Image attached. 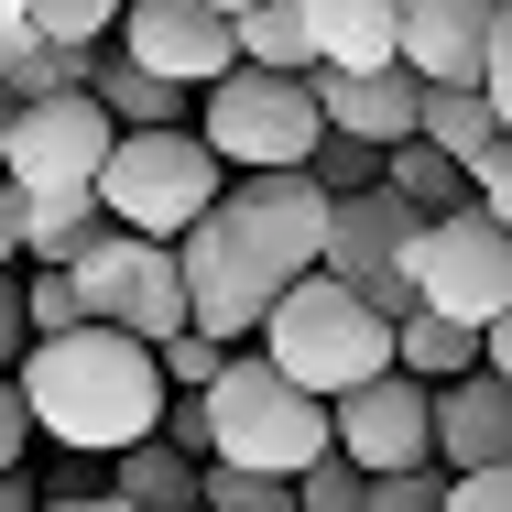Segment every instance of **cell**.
Instances as JSON below:
<instances>
[{"label": "cell", "instance_id": "obj_27", "mask_svg": "<svg viewBox=\"0 0 512 512\" xmlns=\"http://www.w3.org/2000/svg\"><path fill=\"white\" fill-rule=\"evenodd\" d=\"M240 349L229 338H207V327H186V338H164V382L175 393H218V371H229Z\"/></svg>", "mask_w": 512, "mask_h": 512}, {"label": "cell", "instance_id": "obj_7", "mask_svg": "<svg viewBox=\"0 0 512 512\" xmlns=\"http://www.w3.org/2000/svg\"><path fill=\"white\" fill-rule=\"evenodd\" d=\"M77 295H88V327H131V338H186L197 327V295H186V262L175 240H142V229H99L77 251Z\"/></svg>", "mask_w": 512, "mask_h": 512}, {"label": "cell", "instance_id": "obj_5", "mask_svg": "<svg viewBox=\"0 0 512 512\" xmlns=\"http://www.w3.org/2000/svg\"><path fill=\"white\" fill-rule=\"evenodd\" d=\"M218 197H229V164L207 153L197 120H175V131H120V153L99 164L109 229H142V240H186Z\"/></svg>", "mask_w": 512, "mask_h": 512}, {"label": "cell", "instance_id": "obj_32", "mask_svg": "<svg viewBox=\"0 0 512 512\" xmlns=\"http://www.w3.org/2000/svg\"><path fill=\"white\" fill-rule=\"evenodd\" d=\"M469 186H480V207H491V218L512 229V142H491V153L469 164Z\"/></svg>", "mask_w": 512, "mask_h": 512}, {"label": "cell", "instance_id": "obj_36", "mask_svg": "<svg viewBox=\"0 0 512 512\" xmlns=\"http://www.w3.org/2000/svg\"><path fill=\"white\" fill-rule=\"evenodd\" d=\"M44 512H142V502H120V491H55Z\"/></svg>", "mask_w": 512, "mask_h": 512}, {"label": "cell", "instance_id": "obj_8", "mask_svg": "<svg viewBox=\"0 0 512 512\" xmlns=\"http://www.w3.org/2000/svg\"><path fill=\"white\" fill-rule=\"evenodd\" d=\"M414 295L436 316H458V327H502L512 316V229L491 207H447V218H425V240H414Z\"/></svg>", "mask_w": 512, "mask_h": 512}, {"label": "cell", "instance_id": "obj_29", "mask_svg": "<svg viewBox=\"0 0 512 512\" xmlns=\"http://www.w3.org/2000/svg\"><path fill=\"white\" fill-rule=\"evenodd\" d=\"M447 469H404V480H371V512H447Z\"/></svg>", "mask_w": 512, "mask_h": 512}, {"label": "cell", "instance_id": "obj_34", "mask_svg": "<svg viewBox=\"0 0 512 512\" xmlns=\"http://www.w3.org/2000/svg\"><path fill=\"white\" fill-rule=\"evenodd\" d=\"M491 109H502V142H512V0H502V44H491Z\"/></svg>", "mask_w": 512, "mask_h": 512}, {"label": "cell", "instance_id": "obj_31", "mask_svg": "<svg viewBox=\"0 0 512 512\" xmlns=\"http://www.w3.org/2000/svg\"><path fill=\"white\" fill-rule=\"evenodd\" d=\"M33 360V295H22V273H0V371H22Z\"/></svg>", "mask_w": 512, "mask_h": 512}, {"label": "cell", "instance_id": "obj_20", "mask_svg": "<svg viewBox=\"0 0 512 512\" xmlns=\"http://www.w3.org/2000/svg\"><path fill=\"white\" fill-rule=\"evenodd\" d=\"M240 66H262V77H316L306 0H251V11H240Z\"/></svg>", "mask_w": 512, "mask_h": 512}, {"label": "cell", "instance_id": "obj_26", "mask_svg": "<svg viewBox=\"0 0 512 512\" xmlns=\"http://www.w3.org/2000/svg\"><path fill=\"white\" fill-rule=\"evenodd\" d=\"M22 295H33V338H77V327H88L77 262H44V273H22Z\"/></svg>", "mask_w": 512, "mask_h": 512}, {"label": "cell", "instance_id": "obj_37", "mask_svg": "<svg viewBox=\"0 0 512 512\" xmlns=\"http://www.w3.org/2000/svg\"><path fill=\"white\" fill-rule=\"evenodd\" d=\"M480 371H502V382H512V316L491 327V338H480Z\"/></svg>", "mask_w": 512, "mask_h": 512}, {"label": "cell", "instance_id": "obj_41", "mask_svg": "<svg viewBox=\"0 0 512 512\" xmlns=\"http://www.w3.org/2000/svg\"><path fill=\"white\" fill-rule=\"evenodd\" d=\"M218 11H229V22H240V11H251V0H218Z\"/></svg>", "mask_w": 512, "mask_h": 512}, {"label": "cell", "instance_id": "obj_40", "mask_svg": "<svg viewBox=\"0 0 512 512\" xmlns=\"http://www.w3.org/2000/svg\"><path fill=\"white\" fill-rule=\"evenodd\" d=\"M11 131H22V109L0 99V175H11Z\"/></svg>", "mask_w": 512, "mask_h": 512}, {"label": "cell", "instance_id": "obj_28", "mask_svg": "<svg viewBox=\"0 0 512 512\" xmlns=\"http://www.w3.org/2000/svg\"><path fill=\"white\" fill-rule=\"evenodd\" d=\"M295 491H306V512H371V469H349V458H316Z\"/></svg>", "mask_w": 512, "mask_h": 512}, {"label": "cell", "instance_id": "obj_30", "mask_svg": "<svg viewBox=\"0 0 512 512\" xmlns=\"http://www.w3.org/2000/svg\"><path fill=\"white\" fill-rule=\"evenodd\" d=\"M44 425H33V393H22V371H0V480L22 469V447H33Z\"/></svg>", "mask_w": 512, "mask_h": 512}, {"label": "cell", "instance_id": "obj_18", "mask_svg": "<svg viewBox=\"0 0 512 512\" xmlns=\"http://www.w3.org/2000/svg\"><path fill=\"white\" fill-rule=\"evenodd\" d=\"M109 491L120 502H142V512H207V469L186 458V447H131V458H109Z\"/></svg>", "mask_w": 512, "mask_h": 512}, {"label": "cell", "instance_id": "obj_13", "mask_svg": "<svg viewBox=\"0 0 512 512\" xmlns=\"http://www.w3.org/2000/svg\"><path fill=\"white\" fill-rule=\"evenodd\" d=\"M502 0H404V66L425 88H491Z\"/></svg>", "mask_w": 512, "mask_h": 512}, {"label": "cell", "instance_id": "obj_25", "mask_svg": "<svg viewBox=\"0 0 512 512\" xmlns=\"http://www.w3.org/2000/svg\"><path fill=\"white\" fill-rule=\"evenodd\" d=\"M207 512H306V491L295 480H273V469H207Z\"/></svg>", "mask_w": 512, "mask_h": 512}, {"label": "cell", "instance_id": "obj_16", "mask_svg": "<svg viewBox=\"0 0 512 512\" xmlns=\"http://www.w3.org/2000/svg\"><path fill=\"white\" fill-rule=\"evenodd\" d=\"M306 33H316V66L327 77L404 66V0H306Z\"/></svg>", "mask_w": 512, "mask_h": 512}, {"label": "cell", "instance_id": "obj_3", "mask_svg": "<svg viewBox=\"0 0 512 512\" xmlns=\"http://www.w3.org/2000/svg\"><path fill=\"white\" fill-rule=\"evenodd\" d=\"M262 360H273V371H295L316 404H349L360 382L404 371V360H393V316L371 306L360 284H338V273H306V284L273 306V327H262Z\"/></svg>", "mask_w": 512, "mask_h": 512}, {"label": "cell", "instance_id": "obj_38", "mask_svg": "<svg viewBox=\"0 0 512 512\" xmlns=\"http://www.w3.org/2000/svg\"><path fill=\"white\" fill-rule=\"evenodd\" d=\"M11 33H33V0H0V44H11Z\"/></svg>", "mask_w": 512, "mask_h": 512}, {"label": "cell", "instance_id": "obj_11", "mask_svg": "<svg viewBox=\"0 0 512 512\" xmlns=\"http://www.w3.org/2000/svg\"><path fill=\"white\" fill-rule=\"evenodd\" d=\"M338 458L371 469V480H404V469H436V393L414 371H382L338 404Z\"/></svg>", "mask_w": 512, "mask_h": 512}, {"label": "cell", "instance_id": "obj_22", "mask_svg": "<svg viewBox=\"0 0 512 512\" xmlns=\"http://www.w3.org/2000/svg\"><path fill=\"white\" fill-rule=\"evenodd\" d=\"M425 142H436V153H458V164H480V153L502 142L491 88H425Z\"/></svg>", "mask_w": 512, "mask_h": 512}, {"label": "cell", "instance_id": "obj_35", "mask_svg": "<svg viewBox=\"0 0 512 512\" xmlns=\"http://www.w3.org/2000/svg\"><path fill=\"white\" fill-rule=\"evenodd\" d=\"M11 262H22V186L0 175V273H11Z\"/></svg>", "mask_w": 512, "mask_h": 512}, {"label": "cell", "instance_id": "obj_33", "mask_svg": "<svg viewBox=\"0 0 512 512\" xmlns=\"http://www.w3.org/2000/svg\"><path fill=\"white\" fill-rule=\"evenodd\" d=\"M447 512H512V469H469V480L447 491Z\"/></svg>", "mask_w": 512, "mask_h": 512}, {"label": "cell", "instance_id": "obj_1", "mask_svg": "<svg viewBox=\"0 0 512 512\" xmlns=\"http://www.w3.org/2000/svg\"><path fill=\"white\" fill-rule=\"evenodd\" d=\"M327 229H338V197H327L316 175H240V186L175 240L186 295H197V327L229 338V349L262 338L273 306H284L306 273H327Z\"/></svg>", "mask_w": 512, "mask_h": 512}, {"label": "cell", "instance_id": "obj_6", "mask_svg": "<svg viewBox=\"0 0 512 512\" xmlns=\"http://www.w3.org/2000/svg\"><path fill=\"white\" fill-rule=\"evenodd\" d=\"M197 131H207V153L240 164V175H306L316 142H327V109H316V77L240 66V77H218L197 99Z\"/></svg>", "mask_w": 512, "mask_h": 512}, {"label": "cell", "instance_id": "obj_21", "mask_svg": "<svg viewBox=\"0 0 512 512\" xmlns=\"http://www.w3.org/2000/svg\"><path fill=\"white\" fill-rule=\"evenodd\" d=\"M88 88H99V109L120 120V131H175V109H186V88H175V77H153V66H131V55H120V66H99Z\"/></svg>", "mask_w": 512, "mask_h": 512}, {"label": "cell", "instance_id": "obj_19", "mask_svg": "<svg viewBox=\"0 0 512 512\" xmlns=\"http://www.w3.org/2000/svg\"><path fill=\"white\" fill-rule=\"evenodd\" d=\"M382 186H393V197H404L414 218H447V207H469V197H480V186H469V164H458V153H436L425 131H414V142H393Z\"/></svg>", "mask_w": 512, "mask_h": 512}, {"label": "cell", "instance_id": "obj_15", "mask_svg": "<svg viewBox=\"0 0 512 512\" xmlns=\"http://www.w3.org/2000/svg\"><path fill=\"white\" fill-rule=\"evenodd\" d=\"M316 109H327V131H360V142H414L425 131V77L414 66H382V77H327L316 66Z\"/></svg>", "mask_w": 512, "mask_h": 512}, {"label": "cell", "instance_id": "obj_9", "mask_svg": "<svg viewBox=\"0 0 512 512\" xmlns=\"http://www.w3.org/2000/svg\"><path fill=\"white\" fill-rule=\"evenodd\" d=\"M414 240H425V218H414L393 186H371V197H338V229H327V273L338 284H360L371 306L404 327L425 295H414Z\"/></svg>", "mask_w": 512, "mask_h": 512}, {"label": "cell", "instance_id": "obj_24", "mask_svg": "<svg viewBox=\"0 0 512 512\" xmlns=\"http://www.w3.org/2000/svg\"><path fill=\"white\" fill-rule=\"evenodd\" d=\"M382 164H393V153H382V142H360V131H327V142H316V186H327V197H371V186H382Z\"/></svg>", "mask_w": 512, "mask_h": 512}, {"label": "cell", "instance_id": "obj_4", "mask_svg": "<svg viewBox=\"0 0 512 512\" xmlns=\"http://www.w3.org/2000/svg\"><path fill=\"white\" fill-rule=\"evenodd\" d=\"M207 425H218V458L229 469H273V480H306L316 458H338V404H316L295 371H273L262 349H240L207 393ZM207 458V469H218Z\"/></svg>", "mask_w": 512, "mask_h": 512}, {"label": "cell", "instance_id": "obj_14", "mask_svg": "<svg viewBox=\"0 0 512 512\" xmlns=\"http://www.w3.org/2000/svg\"><path fill=\"white\" fill-rule=\"evenodd\" d=\"M436 469L469 480V469H512V382L502 371H469L436 393Z\"/></svg>", "mask_w": 512, "mask_h": 512}, {"label": "cell", "instance_id": "obj_10", "mask_svg": "<svg viewBox=\"0 0 512 512\" xmlns=\"http://www.w3.org/2000/svg\"><path fill=\"white\" fill-rule=\"evenodd\" d=\"M120 55L153 66V77H175L186 99H207L218 77H240V22H229L218 0H131Z\"/></svg>", "mask_w": 512, "mask_h": 512}, {"label": "cell", "instance_id": "obj_2", "mask_svg": "<svg viewBox=\"0 0 512 512\" xmlns=\"http://www.w3.org/2000/svg\"><path fill=\"white\" fill-rule=\"evenodd\" d=\"M22 393H33V425H44L66 458H131V447H153V436H164V414H175L164 349H153V338H131V327L33 338Z\"/></svg>", "mask_w": 512, "mask_h": 512}, {"label": "cell", "instance_id": "obj_39", "mask_svg": "<svg viewBox=\"0 0 512 512\" xmlns=\"http://www.w3.org/2000/svg\"><path fill=\"white\" fill-rule=\"evenodd\" d=\"M0 512H44V502H33V491H22V469H11V480H0Z\"/></svg>", "mask_w": 512, "mask_h": 512}, {"label": "cell", "instance_id": "obj_17", "mask_svg": "<svg viewBox=\"0 0 512 512\" xmlns=\"http://www.w3.org/2000/svg\"><path fill=\"white\" fill-rule=\"evenodd\" d=\"M480 338H491V327H458V316L414 306L404 327H393V360H404L425 393H447V382H469V371H480Z\"/></svg>", "mask_w": 512, "mask_h": 512}, {"label": "cell", "instance_id": "obj_12", "mask_svg": "<svg viewBox=\"0 0 512 512\" xmlns=\"http://www.w3.org/2000/svg\"><path fill=\"white\" fill-rule=\"evenodd\" d=\"M120 153V120L99 109V88L33 99L11 131V186H99V164Z\"/></svg>", "mask_w": 512, "mask_h": 512}, {"label": "cell", "instance_id": "obj_23", "mask_svg": "<svg viewBox=\"0 0 512 512\" xmlns=\"http://www.w3.org/2000/svg\"><path fill=\"white\" fill-rule=\"evenodd\" d=\"M120 22H131V0H33V33L66 44V55H99Z\"/></svg>", "mask_w": 512, "mask_h": 512}]
</instances>
